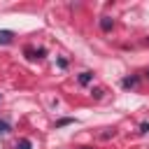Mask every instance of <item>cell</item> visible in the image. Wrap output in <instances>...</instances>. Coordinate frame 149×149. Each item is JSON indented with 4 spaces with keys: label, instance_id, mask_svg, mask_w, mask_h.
I'll return each mask as SVG.
<instances>
[{
    "label": "cell",
    "instance_id": "cell-1",
    "mask_svg": "<svg viewBox=\"0 0 149 149\" xmlns=\"http://www.w3.org/2000/svg\"><path fill=\"white\" fill-rule=\"evenodd\" d=\"M137 84H140V77H126V79L121 81L123 88H133V86H137Z\"/></svg>",
    "mask_w": 149,
    "mask_h": 149
},
{
    "label": "cell",
    "instance_id": "cell-10",
    "mask_svg": "<svg viewBox=\"0 0 149 149\" xmlns=\"http://www.w3.org/2000/svg\"><path fill=\"white\" fill-rule=\"evenodd\" d=\"M81 149H88V147H81Z\"/></svg>",
    "mask_w": 149,
    "mask_h": 149
},
{
    "label": "cell",
    "instance_id": "cell-4",
    "mask_svg": "<svg viewBox=\"0 0 149 149\" xmlns=\"http://www.w3.org/2000/svg\"><path fill=\"white\" fill-rule=\"evenodd\" d=\"M91 79H93L91 72H81V74H79V84H91Z\"/></svg>",
    "mask_w": 149,
    "mask_h": 149
},
{
    "label": "cell",
    "instance_id": "cell-2",
    "mask_svg": "<svg viewBox=\"0 0 149 149\" xmlns=\"http://www.w3.org/2000/svg\"><path fill=\"white\" fill-rule=\"evenodd\" d=\"M100 28L107 33V30H112V28H114V21H112L109 16H102V19H100Z\"/></svg>",
    "mask_w": 149,
    "mask_h": 149
},
{
    "label": "cell",
    "instance_id": "cell-9",
    "mask_svg": "<svg viewBox=\"0 0 149 149\" xmlns=\"http://www.w3.org/2000/svg\"><path fill=\"white\" fill-rule=\"evenodd\" d=\"M144 77H147V79H149V72H147V74H144Z\"/></svg>",
    "mask_w": 149,
    "mask_h": 149
},
{
    "label": "cell",
    "instance_id": "cell-8",
    "mask_svg": "<svg viewBox=\"0 0 149 149\" xmlns=\"http://www.w3.org/2000/svg\"><path fill=\"white\" fill-rule=\"evenodd\" d=\"M70 121H72V119H61V121H58V123H56V126H68V123H70Z\"/></svg>",
    "mask_w": 149,
    "mask_h": 149
},
{
    "label": "cell",
    "instance_id": "cell-5",
    "mask_svg": "<svg viewBox=\"0 0 149 149\" xmlns=\"http://www.w3.org/2000/svg\"><path fill=\"white\" fill-rule=\"evenodd\" d=\"M9 130H12V126H9L7 121H2V119H0V135H7Z\"/></svg>",
    "mask_w": 149,
    "mask_h": 149
},
{
    "label": "cell",
    "instance_id": "cell-7",
    "mask_svg": "<svg viewBox=\"0 0 149 149\" xmlns=\"http://www.w3.org/2000/svg\"><path fill=\"white\" fill-rule=\"evenodd\" d=\"M140 133H149V123H147V121L140 123Z\"/></svg>",
    "mask_w": 149,
    "mask_h": 149
},
{
    "label": "cell",
    "instance_id": "cell-6",
    "mask_svg": "<svg viewBox=\"0 0 149 149\" xmlns=\"http://www.w3.org/2000/svg\"><path fill=\"white\" fill-rule=\"evenodd\" d=\"M16 147H19V149H33V142H30V140H21Z\"/></svg>",
    "mask_w": 149,
    "mask_h": 149
},
{
    "label": "cell",
    "instance_id": "cell-3",
    "mask_svg": "<svg viewBox=\"0 0 149 149\" xmlns=\"http://www.w3.org/2000/svg\"><path fill=\"white\" fill-rule=\"evenodd\" d=\"M12 37H14V33H12V30H0V44H9V42H12Z\"/></svg>",
    "mask_w": 149,
    "mask_h": 149
}]
</instances>
